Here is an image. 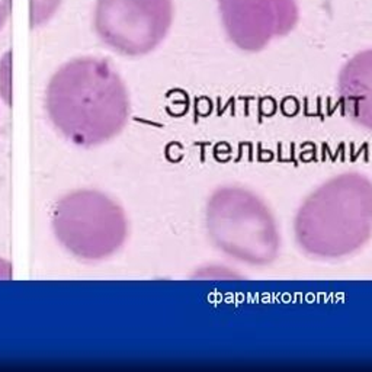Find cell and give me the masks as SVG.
Instances as JSON below:
<instances>
[{
	"instance_id": "cell-2",
	"label": "cell",
	"mask_w": 372,
	"mask_h": 372,
	"mask_svg": "<svg viewBox=\"0 0 372 372\" xmlns=\"http://www.w3.org/2000/svg\"><path fill=\"white\" fill-rule=\"evenodd\" d=\"M298 247L311 258L336 261L358 253L372 237V181L343 172L299 205L294 218Z\"/></svg>"
},
{
	"instance_id": "cell-9",
	"label": "cell",
	"mask_w": 372,
	"mask_h": 372,
	"mask_svg": "<svg viewBox=\"0 0 372 372\" xmlns=\"http://www.w3.org/2000/svg\"><path fill=\"white\" fill-rule=\"evenodd\" d=\"M12 10V0H0V31L4 28L6 22L9 20Z\"/></svg>"
},
{
	"instance_id": "cell-8",
	"label": "cell",
	"mask_w": 372,
	"mask_h": 372,
	"mask_svg": "<svg viewBox=\"0 0 372 372\" xmlns=\"http://www.w3.org/2000/svg\"><path fill=\"white\" fill-rule=\"evenodd\" d=\"M61 0H31V25L34 28L44 25L54 16Z\"/></svg>"
},
{
	"instance_id": "cell-7",
	"label": "cell",
	"mask_w": 372,
	"mask_h": 372,
	"mask_svg": "<svg viewBox=\"0 0 372 372\" xmlns=\"http://www.w3.org/2000/svg\"><path fill=\"white\" fill-rule=\"evenodd\" d=\"M337 94L343 113L372 131V50L361 51L345 63L337 79Z\"/></svg>"
},
{
	"instance_id": "cell-3",
	"label": "cell",
	"mask_w": 372,
	"mask_h": 372,
	"mask_svg": "<svg viewBox=\"0 0 372 372\" xmlns=\"http://www.w3.org/2000/svg\"><path fill=\"white\" fill-rule=\"evenodd\" d=\"M205 223L212 244L234 261L268 266L278 259V221L268 204L247 187L217 189L208 199Z\"/></svg>"
},
{
	"instance_id": "cell-6",
	"label": "cell",
	"mask_w": 372,
	"mask_h": 372,
	"mask_svg": "<svg viewBox=\"0 0 372 372\" xmlns=\"http://www.w3.org/2000/svg\"><path fill=\"white\" fill-rule=\"evenodd\" d=\"M228 41L246 53L286 37L299 20L297 0H217Z\"/></svg>"
},
{
	"instance_id": "cell-1",
	"label": "cell",
	"mask_w": 372,
	"mask_h": 372,
	"mask_svg": "<svg viewBox=\"0 0 372 372\" xmlns=\"http://www.w3.org/2000/svg\"><path fill=\"white\" fill-rule=\"evenodd\" d=\"M45 108L61 134L79 146H97L124 130L130 97L124 80L97 57H79L63 64L48 82Z\"/></svg>"
},
{
	"instance_id": "cell-5",
	"label": "cell",
	"mask_w": 372,
	"mask_h": 372,
	"mask_svg": "<svg viewBox=\"0 0 372 372\" xmlns=\"http://www.w3.org/2000/svg\"><path fill=\"white\" fill-rule=\"evenodd\" d=\"M173 13V0H96L93 28L112 51L141 57L168 37Z\"/></svg>"
},
{
	"instance_id": "cell-4",
	"label": "cell",
	"mask_w": 372,
	"mask_h": 372,
	"mask_svg": "<svg viewBox=\"0 0 372 372\" xmlns=\"http://www.w3.org/2000/svg\"><path fill=\"white\" fill-rule=\"evenodd\" d=\"M53 228L58 242L85 261L112 256L128 234L122 208L97 190H76L61 198L53 211Z\"/></svg>"
}]
</instances>
